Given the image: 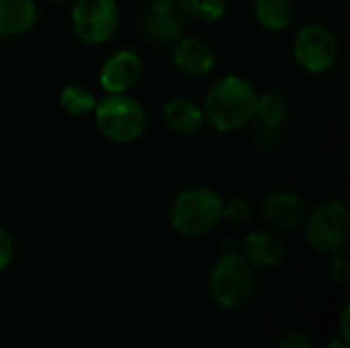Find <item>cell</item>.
Instances as JSON below:
<instances>
[{
    "label": "cell",
    "instance_id": "6da1fadb",
    "mask_svg": "<svg viewBox=\"0 0 350 348\" xmlns=\"http://www.w3.org/2000/svg\"><path fill=\"white\" fill-rule=\"evenodd\" d=\"M258 101V90L254 84L238 74H228L211 84L201 105L205 123H209L219 133H232L248 127L254 107Z\"/></svg>",
    "mask_w": 350,
    "mask_h": 348
},
{
    "label": "cell",
    "instance_id": "7a4b0ae2",
    "mask_svg": "<svg viewBox=\"0 0 350 348\" xmlns=\"http://www.w3.org/2000/svg\"><path fill=\"white\" fill-rule=\"evenodd\" d=\"M224 199L211 187H191L180 191L168 209L170 228L185 238L209 234L221 222Z\"/></svg>",
    "mask_w": 350,
    "mask_h": 348
},
{
    "label": "cell",
    "instance_id": "3957f363",
    "mask_svg": "<svg viewBox=\"0 0 350 348\" xmlns=\"http://www.w3.org/2000/svg\"><path fill=\"white\" fill-rule=\"evenodd\" d=\"M207 287L219 308L238 312L252 304L256 295V275L240 254H221L209 271Z\"/></svg>",
    "mask_w": 350,
    "mask_h": 348
},
{
    "label": "cell",
    "instance_id": "277c9868",
    "mask_svg": "<svg viewBox=\"0 0 350 348\" xmlns=\"http://www.w3.org/2000/svg\"><path fill=\"white\" fill-rule=\"evenodd\" d=\"M92 113L96 129L113 144H133L148 127L146 109L129 94H107Z\"/></svg>",
    "mask_w": 350,
    "mask_h": 348
},
{
    "label": "cell",
    "instance_id": "5b68a950",
    "mask_svg": "<svg viewBox=\"0 0 350 348\" xmlns=\"http://www.w3.org/2000/svg\"><path fill=\"white\" fill-rule=\"evenodd\" d=\"M306 240L310 248L318 254H334L347 246L350 234V213L340 201H324L312 211L304 222Z\"/></svg>",
    "mask_w": 350,
    "mask_h": 348
},
{
    "label": "cell",
    "instance_id": "8992f818",
    "mask_svg": "<svg viewBox=\"0 0 350 348\" xmlns=\"http://www.w3.org/2000/svg\"><path fill=\"white\" fill-rule=\"evenodd\" d=\"M121 23L117 0H74L70 25L84 45L109 43Z\"/></svg>",
    "mask_w": 350,
    "mask_h": 348
},
{
    "label": "cell",
    "instance_id": "52a82bcc",
    "mask_svg": "<svg viewBox=\"0 0 350 348\" xmlns=\"http://www.w3.org/2000/svg\"><path fill=\"white\" fill-rule=\"evenodd\" d=\"M291 51L301 70L318 76L330 72L336 66L340 43L328 27L310 23L295 33Z\"/></svg>",
    "mask_w": 350,
    "mask_h": 348
},
{
    "label": "cell",
    "instance_id": "ba28073f",
    "mask_svg": "<svg viewBox=\"0 0 350 348\" xmlns=\"http://www.w3.org/2000/svg\"><path fill=\"white\" fill-rule=\"evenodd\" d=\"M287 121H289V101L285 98V94L265 92L258 94L248 127L252 131L256 146L262 150H271L283 139Z\"/></svg>",
    "mask_w": 350,
    "mask_h": 348
},
{
    "label": "cell",
    "instance_id": "9c48e42d",
    "mask_svg": "<svg viewBox=\"0 0 350 348\" xmlns=\"http://www.w3.org/2000/svg\"><path fill=\"white\" fill-rule=\"evenodd\" d=\"M185 14L176 0H148L142 12L146 37L162 47H170L185 35Z\"/></svg>",
    "mask_w": 350,
    "mask_h": 348
},
{
    "label": "cell",
    "instance_id": "30bf717a",
    "mask_svg": "<svg viewBox=\"0 0 350 348\" xmlns=\"http://www.w3.org/2000/svg\"><path fill=\"white\" fill-rule=\"evenodd\" d=\"M144 74L142 57L131 49H121L111 53L100 70H98V84L107 94H127L135 88Z\"/></svg>",
    "mask_w": 350,
    "mask_h": 348
},
{
    "label": "cell",
    "instance_id": "8fae6325",
    "mask_svg": "<svg viewBox=\"0 0 350 348\" xmlns=\"http://www.w3.org/2000/svg\"><path fill=\"white\" fill-rule=\"evenodd\" d=\"M308 211L306 199L293 191H273L262 199L260 205L262 219L275 232H293L301 228Z\"/></svg>",
    "mask_w": 350,
    "mask_h": 348
},
{
    "label": "cell",
    "instance_id": "7c38bea8",
    "mask_svg": "<svg viewBox=\"0 0 350 348\" xmlns=\"http://www.w3.org/2000/svg\"><path fill=\"white\" fill-rule=\"evenodd\" d=\"M170 59L174 68L187 76H205L213 70L217 55L211 43L205 39L183 35L176 43L170 45Z\"/></svg>",
    "mask_w": 350,
    "mask_h": 348
},
{
    "label": "cell",
    "instance_id": "4fadbf2b",
    "mask_svg": "<svg viewBox=\"0 0 350 348\" xmlns=\"http://www.w3.org/2000/svg\"><path fill=\"white\" fill-rule=\"evenodd\" d=\"M287 246L273 230H254L240 242V256L252 269H273L283 263Z\"/></svg>",
    "mask_w": 350,
    "mask_h": 348
},
{
    "label": "cell",
    "instance_id": "5bb4252c",
    "mask_svg": "<svg viewBox=\"0 0 350 348\" xmlns=\"http://www.w3.org/2000/svg\"><path fill=\"white\" fill-rule=\"evenodd\" d=\"M162 121L172 133L193 135L205 125V115L197 101L189 96H174L164 103Z\"/></svg>",
    "mask_w": 350,
    "mask_h": 348
},
{
    "label": "cell",
    "instance_id": "9a60e30c",
    "mask_svg": "<svg viewBox=\"0 0 350 348\" xmlns=\"http://www.w3.org/2000/svg\"><path fill=\"white\" fill-rule=\"evenodd\" d=\"M37 23L35 0H0V35L16 37L31 31Z\"/></svg>",
    "mask_w": 350,
    "mask_h": 348
},
{
    "label": "cell",
    "instance_id": "2e32d148",
    "mask_svg": "<svg viewBox=\"0 0 350 348\" xmlns=\"http://www.w3.org/2000/svg\"><path fill=\"white\" fill-rule=\"evenodd\" d=\"M252 12L258 25L267 31H285L293 21L291 0H252Z\"/></svg>",
    "mask_w": 350,
    "mask_h": 348
},
{
    "label": "cell",
    "instance_id": "e0dca14e",
    "mask_svg": "<svg viewBox=\"0 0 350 348\" xmlns=\"http://www.w3.org/2000/svg\"><path fill=\"white\" fill-rule=\"evenodd\" d=\"M96 101L98 98L94 96V92L80 82H70L59 90V105L72 117H84L92 113L96 107Z\"/></svg>",
    "mask_w": 350,
    "mask_h": 348
},
{
    "label": "cell",
    "instance_id": "ac0fdd59",
    "mask_svg": "<svg viewBox=\"0 0 350 348\" xmlns=\"http://www.w3.org/2000/svg\"><path fill=\"white\" fill-rule=\"evenodd\" d=\"M185 18L197 23H215L226 14L228 0H176Z\"/></svg>",
    "mask_w": 350,
    "mask_h": 348
},
{
    "label": "cell",
    "instance_id": "d6986e66",
    "mask_svg": "<svg viewBox=\"0 0 350 348\" xmlns=\"http://www.w3.org/2000/svg\"><path fill=\"white\" fill-rule=\"evenodd\" d=\"M254 209L250 205L248 199L244 197H236L232 201H224V209H221V219H226L232 226H244L252 219Z\"/></svg>",
    "mask_w": 350,
    "mask_h": 348
},
{
    "label": "cell",
    "instance_id": "ffe728a7",
    "mask_svg": "<svg viewBox=\"0 0 350 348\" xmlns=\"http://www.w3.org/2000/svg\"><path fill=\"white\" fill-rule=\"evenodd\" d=\"M328 277L334 283H347L350 279V260L342 250L330 254V260H328Z\"/></svg>",
    "mask_w": 350,
    "mask_h": 348
},
{
    "label": "cell",
    "instance_id": "44dd1931",
    "mask_svg": "<svg viewBox=\"0 0 350 348\" xmlns=\"http://www.w3.org/2000/svg\"><path fill=\"white\" fill-rule=\"evenodd\" d=\"M279 348H318L316 347V340L301 332V330H291V332H285L279 340Z\"/></svg>",
    "mask_w": 350,
    "mask_h": 348
},
{
    "label": "cell",
    "instance_id": "7402d4cb",
    "mask_svg": "<svg viewBox=\"0 0 350 348\" xmlns=\"http://www.w3.org/2000/svg\"><path fill=\"white\" fill-rule=\"evenodd\" d=\"M12 256H14V242L10 234L0 226V273L10 267Z\"/></svg>",
    "mask_w": 350,
    "mask_h": 348
},
{
    "label": "cell",
    "instance_id": "603a6c76",
    "mask_svg": "<svg viewBox=\"0 0 350 348\" xmlns=\"http://www.w3.org/2000/svg\"><path fill=\"white\" fill-rule=\"evenodd\" d=\"M349 318H350V306L347 304L342 314H340V338L350 343V330H349Z\"/></svg>",
    "mask_w": 350,
    "mask_h": 348
},
{
    "label": "cell",
    "instance_id": "cb8c5ba5",
    "mask_svg": "<svg viewBox=\"0 0 350 348\" xmlns=\"http://www.w3.org/2000/svg\"><path fill=\"white\" fill-rule=\"evenodd\" d=\"M221 254H240V242L236 238H226L221 240Z\"/></svg>",
    "mask_w": 350,
    "mask_h": 348
},
{
    "label": "cell",
    "instance_id": "d4e9b609",
    "mask_svg": "<svg viewBox=\"0 0 350 348\" xmlns=\"http://www.w3.org/2000/svg\"><path fill=\"white\" fill-rule=\"evenodd\" d=\"M324 348H350V343L342 340V338H334V340H330Z\"/></svg>",
    "mask_w": 350,
    "mask_h": 348
},
{
    "label": "cell",
    "instance_id": "484cf974",
    "mask_svg": "<svg viewBox=\"0 0 350 348\" xmlns=\"http://www.w3.org/2000/svg\"><path fill=\"white\" fill-rule=\"evenodd\" d=\"M49 2H55V4H68V2H74V0H49Z\"/></svg>",
    "mask_w": 350,
    "mask_h": 348
}]
</instances>
